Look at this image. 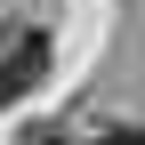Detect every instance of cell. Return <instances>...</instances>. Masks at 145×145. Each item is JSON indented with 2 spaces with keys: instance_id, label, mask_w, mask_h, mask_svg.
<instances>
[{
  "instance_id": "6da1fadb",
  "label": "cell",
  "mask_w": 145,
  "mask_h": 145,
  "mask_svg": "<svg viewBox=\"0 0 145 145\" xmlns=\"http://www.w3.org/2000/svg\"><path fill=\"white\" fill-rule=\"evenodd\" d=\"M40 81H48V32H16V40L0 48V113H8L16 97H32Z\"/></svg>"
},
{
  "instance_id": "7a4b0ae2",
  "label": "cell",
  "mask_w": 145,
  "mask_h": 145,
  "mask_svg": "<svg viewBox=\"0 0 145 145\" xmlns=\"http://www.w3.org/2000/svg\"><path fill=\"white\" fill-rule=\"evenodd\" d=\"M89 145H145V121H105Z\"/></svg>"
},
{
  "instance_id": "3957f363",
  "label": "cell",
  "mask_w": 145,
  "mask_h": 145,
  "mask_svg": "<svg viewBox=\"0 0 145 145\" xmlns=\"http://www.w3.org/2000/svg\"><path fill=\"white\" fill-rule=\"evenodd\" d=\"M16 145H72L65 129H48V121H32V129H16Z\"/></svg>"
}]
</instances>
